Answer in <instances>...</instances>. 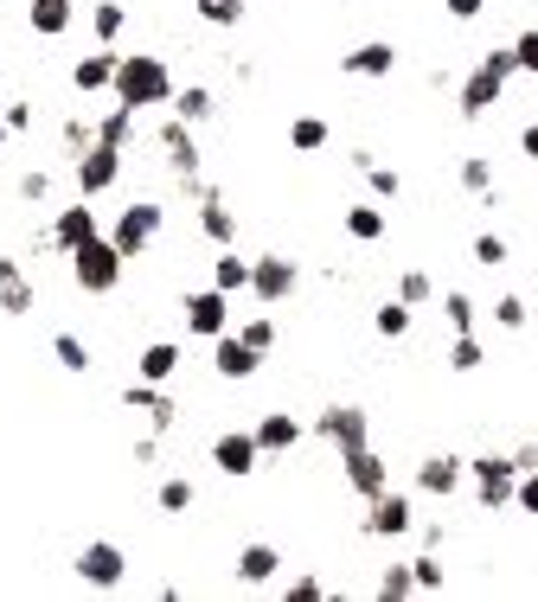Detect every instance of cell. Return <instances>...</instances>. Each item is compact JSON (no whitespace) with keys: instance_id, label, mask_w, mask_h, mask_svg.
I'll use <instances>...</instances> for the list:
<instances>
[{"instance_id":"cell-56","label":"cell","mask_w":538,"mask_h":602,"mask_svg":"<svg viewBox=\"0 0 538 602\" xmlns=\"http://www.w3.org/2000/svg\"><path fill=\"white\" fill-rule=\"evenodd\" d=\"M519 155L538 160V122H526V129H519Z\"/></svg>"},{"instance_id":"cell-8","label":"cell","mask_w":538,"mask_h":602,"mask_svg":"<svg viewBox=\"0 0 538 602\" xmlns=\"http://www.w3.org/2000/svg\"><path fill=\"white\" fill-rule=\"evenodd\" d=\"M71 174H77V193H84V199L116 193V180H123V148H102V141H90V148L71 160Z\"/></svg>"},{"instance_id":"cell-9","label":"cell","mask_w":538,"mask_h":602,"mask_svg":"<svg viewBox=\"0 0 538 602\" xmlns=\"http://www.w3.org/2000/svg\"><path fill=\"white\" fill-rule=\"evenodd\" d=\"M77 583H90V590H123V576H128V557L123 545H109V539H90V545L77 551Z\"/></svg>"},{"instance_id":"cell-10","label":"cell","mask_w":538,"mask_h":602,"mask_svg":"<svg viewBox=\"0 0 538 602\" xmlns=\"http://www.w3.org/2000/svg\"><path fill=\"white\" fill-rule=\"evenodd\" d=\"M340 474H346V487H353L359 500H379L384 487H391V462H384L372 443H365V448H346V455H340Z\"/></svg>"},{"instance_id":"cell-40","label":"cell","mask_w":538,"mask_h":602,"mask_svg":"<svg viewBox=\"0 0 538 602\" xmlns=\"http://www.w3.org/2000/svg\"><path fill=\"white\" fill-rule=\"evenodd\" d=\"M526 320H532V308H526V295H500V302H493V327H507V334H519Z\"/></svg>"},{"instance_id":"cell-1","label":"cell","mask_w":538,"mask_h":602,"mask_svg":"<svg viewBox=\"0 0 538 602\" xmlns=\"http://www.w3.org/2000/svg\"><path fill=\"white\" fill-rule=\"evenodd\" d=\"M174 71H167V58H154V52H128L123 65H116V103H128L135 116L141 109H160V103H174Z\"/></svg>"},{"instance_id":"cell-46","label":"cell","mask_w":538,"mask_h":602,"mask_svg":"<svg viewBox=\"0 0 538 602\" xmlns=\"http://www.w3.org/2000/svg\"><path fill=\"white\" fill-rule=\"evenodd\" d=\"M481 65H487V71H493L500 83H512V78H519V58H512V46H487V52H481Z\"/></svg>"},{"instance_id":"cell-15","label":"cell","mask_w":538,"mask_h":602,"mask_svg":"<svg viewBox=\"0 0 538 602\" xmlns=\"http://www.w3.org/2000/svg\"><path fill=\"white\" fill-rule=\"evenodd\" d=\"M500 97H507V83L493 78L487 65H475V71H468V78L456 83V103H461V116H468V122H481V116H487L493 103H500Z\"/></svg>"},{"instance_id":"cell-51","label":"cell","mask_w":538,"mask_h":602,"mask_svg":"<svg viewBox=\"0 0 538 602\" xmlns=\"http://www.w3.org/2000/svg\"><path fill=\"white\" fill-rule=\"evenodd\" d=\"M90 141H97V122H65V148H71V160L84 155Z\"/></svg>"},{"instance_id":"cell-26","label":"cell","mask_w":538,"mask_h":602,"mask_svg":"<svg viewBox=\"0 0 538 602\" xmlns=\"http://www.w3.org/2000/svg\"><path fill=\"white\" fill-rule=\"evenodd\" d=\"M135 372H141L148 385H167V378L179 372V346L174 341H148L141 346V359H135Z\"/></svg>"},{"instance_id":"cell-47","label":"cell","mask_w":538,"mask_h":602,"mask_svg":"<svg viewBox=\"0 0 538 602\" xmlns=\"http://www.w3.org/2000/svg\"><path fill=\"white\" fill-rule=\"evenodd\" d=\"M20 199H26V206H46V199H51V174H46V167L20 174Z\"/></svg>"},{"instance_id":"cell-13","label":"cell","mask_w":538,"mask_h":602,"mask_svg":"<svg viewBox=\"0 0 538 602\" xmlns=\"http://www.w3.org/2000/svg\"><path fill=\"white\" fill-rule=\"evenodd\" d=\"M256 462H263V448H256L251 430H225V436L212 443V468L225 474V481H244V474H256Z\"/></svg>"},{"instance_id":"cell-42","label":"cell","mask_w":538,"mask_h":602,"mask_svg":"<svg viewBox=\"0 0 538 602\" xmlns=\"http://www.w3.org/2000/svg\"><path fill=\"white\" fill-rule=\"evenodd\" d=\"M237 341L251 346V353H270V346H276V320H270V315H251L244 327H237Z\"/></svg>"},{"instance_id":"cell-19","label":"cell","mask_w":538,"mask_h":602,"mask_svg":"<svg viewBox=\"0 0 538 602\" xmlns=\"http://www.w3.org/2000/svg\"><path fill=\"white\" fill-rule=\"evenodd\" d=\"M256 366H263V353H251L237 334H218V341H212V372H218V378L244 385V378H256Z\"/></svg>"},{"instance_id":"cell-3","label":"cell","mask_w":538,"mask_h":602,"mask_svg":"<svg viewBox=\"0 0 538 602\" xmlns=\"http://www.w3.org/2000/svg\"><path fill=\"white\" fill-rule=\"evenodd\" d=\"M468 481H475L481 513H507V506H512V487H519V468H512V455L487 448V455H475V462H468Z\"/></svg>"},{"instance_id":"cell-49","label":"cell","mask_w":538,"mask_h":602,"mask_svg":"<svg viewBox=\"0 0 538 602\" xmlns=\"http://www.w3.org/2000/svg\"><path fill=\"white\" fill-rule=\"evenodd\" d=\"M365 180H372V199H398V193H404V180H398L391 167H379V160L365 167Z\"/></svg>"},{"instance_id":"cell-48","label":"cell","mask_w":538,"mask_h":602,"mask_svg":"<svg viewBox=\"0 0 538 602\" xmlns=\"http://www.w3.org/2000/svg\"><path fill=\"white\" fill-rule=\"evenodd\" d=\"M512 58H519V71H526V78H538V27H526L519 39H512Z\"/></svg>"},{"instance_id":"cell-18","label":"cell","mask_w":538,"mask_h":602,"mask_svg":"<svg viewBox=\"0 0 538 602\" xmlns=\"http://www.w3.org/2000/svg\"><path fill=\"white\" fill-rule=\"evenodd\" d=\"M116 65H123V58L109 52V46H102V52H84L71 65V90H77V97H102V90H116Z\"/></svg>"},{"instance_id":"cell-22","label":"cell","mask_w":538,"mask_h":602,"mask_svg":"<svg viewBox=\"0 0 538 602\" xmlns=\"http://www.w3.org/2000/svg\"><path fill=\"white\" fill-rule=\"evenodd\" d=\"M251 436H256V448H263V455H288V448L302 443V417H288V411H263Z\"/></svg>"},{"instance_id":"cell-6","label":"cell","mask_w":538,"mask_h":602,"mask_svg":"<svg viewBox=\"0 0 538 602\" xmlns=\"http://www.w3.org/2000/svg\"><path fill=\"white\" fill-rule=\"evenodd\" d=\"M314 436L346 455V448H365V443H372V417H365V404H327V411L314 417Z\"/></svg>"},{"instance_id":"cell-11","label":"cell","mask_w":538,"mask_h":602,"mask_svg":"<svg viewBox=\"0 0 538 602\" xmlns=\"http://www.w3.org/2000/svg\"><path fill=\"white\" fill-rule=\"evenodd\" d=\"M372 513H365V532L372 539H404V532H417V506H410V494H398V487H384L379 500H365Z\"/></svg>"},{"instance_id":"cell-5","label":"cell","mask_w":538,"mask_h":602,"mask_svg":"<svg viewBox=\"0 0 538 602\" xmlns=\"http://www.w3.org/2000/svg\"><path fill=\"white\" fill-rule=\"evenodd\" d=\"M295 288H302V269H295V257H282V250H263V257H251V295L263 302V308H282Z\"/></svg>"},{"instance_id":"cell-53","label":"cell","mask_w":538,"mask_h":602,"mask_svg":"<svg viewBox=\"0 0 538 602\" xmlns=\"http://www.w3.org/2000/svg\"><path fill=\"white\" fill-rule=\"evenodd\" d=\"M449 7V20H481L487 13V0H442Z\"/></svg>"},{"instance_id":"cell-2","label":"cell","mask_w":538,"mask_h":602,"mask_svg":"<svg viewBox=\"0 0 538 602\" xmlns=\"http://www.w3.org/2000/svg\"><path fill=\"white\" fill-rule=\"evenodd\" d=\"M123 269H128V257L109 244V231L71 250V283L84 288V295H116V288H123Z\"/></svg>"},{"instance_id":"cell-43","label":"cell","mask_w":538,"mask_h":602,"mask_svg":"<svg viewBox=\"0 0 538 602\" xmlns=\"http://www.w3.org/2000/svg\"><path fill=\"white\" fill-rule=\"evenodd\" d=\"M430 295H436V283L423 276V269H404V276H398V302H410V308H423Z\"/></svg>"},{"instance_id":"cell-14","label":"cell","mask_w":538,"mask_h":602,"mask_svg":"<svg viewBox=\"0 0 538 602\" xmlns=\"http://www.w3.org/2000/svg\"><path fill=\"white\" fill-rule=\"evenodd\" d=\"M461 481H468V462H461V455H423V462H417V494L456 500Z\"/></svg>"},{"instance_id":"cell-4","label":"cell","mask_w":538,"mask_h":602,"mask_svg":"<svg viewBox=\"0 0 538 602\" xmlns=\"http://www.w3.org/2000/svg\"><path fill=\"white\" fill-rule=\"evenodd\" d=\"M160 225H167V211L154 206V199H135V206H123V218L109 225V244H116L123 257H148Z\"/></svg>"},{"instance_id":"cell-55","label":"cell","mask_w":538,"mask_h":602,"mask_svg":"<svg viewBox=\"0 0 538 602\" xmlns=\"http://www.w3.org/2000/svg\"><path fill=\"white\" fill-rule=\"evenodd\" d=\"M512 468H519V474L538 468V443H519V448H512Z\"/></svg>"},{"instance_id":"cell-39","label":"cell","mask_w":538,"mask_h":602,"mask_svg":"<svg viewBox=\"0 0 538 602\" xmlns=\"http://www.w3.org/2000/svg\"><path fill=\"white\" fill-rule=\"evenodd\" d=\"M379 596H384V602H404V596H417V576H410V564H384V576H379Z\"/></svg>"},{"instance_id":"cell-36","label":"cell","mask_w":538,"mask_h":602,"mask_svg":"<svg viewBox=\"0 0 538 602\" xmlns=\"http://www.w3.org/2000/svg\"><path fill=\"white\" fill-rule=\"evenodd\" d=\"M456 180H461V193H475V199H487V193H493V167H487L481 155H468L456 167Z\"/></svg>"},{"instance_id":"cell-25","label":"cell","mask_w":538,"mask_h":602,"mask_svg":"<svg viewBox=\"0 0 538 602\" xmlns=\"http://www.w3.org/2000/svg\"><path fill=\"white\" fill-rule=\"evenodd\" d=\"M276 571H282V551L276 545H263V539H256V545H244L237 551V583H276Z\"/></svg>"},{"instance_id":"cell-33","label":"cell","mask_w":538,"mask_h":602,"mask_svg":"<svg viewBox=\"0 0 538 602\" xmlns=\"http://www.w3.org/2000/svg\"><path fill=\"white\" fill-rule=\"evenodd\" d=\"M340 225H346V237H353V244H379V237H384V211L379 206H346V218H340Z\"/></svg>"},{"instance_id":"cell-29","label":"cell","mask_w":538,"mask_h":602,"mask_svg":"<svg viewBox=\"0 0 538 602\" xmlns=\"http://www.w3.org/2000/svg\"><path fill=\"white\" fill-rule=\"evenodd\" d=\"M212 109H218V97H212L205 83H186V90H174V116H179V122H193V129H199V122H212Z\"/></svg>"},{"instance_id":"cell-32","label":"cell","mask_w":538,"mask_h":602,"mask_svg":"<svg viewBox=\"0 0 538 602\" xmlns=\"http://www.w3.org/2000/svg\"><path fill=\"white\" fill-rule=\"evenodd\" d=\"M327 122H321V116H295V122H288V148H295V155H321V148H327Z\"/></svg>"},{"instance_id":"cell-54","label":"cell","mask_w":538,"mask_h":602,"mask_svg":"<svg viewBox=\"0 0 538 602\" xmlns=\"http://www.w3.org/2000/svg\"><path fill=\"white\" fill-rule=\"evenodd\" d=\"M0 116H7V129H13V135H20V129H32V103H7Z\"/></svg>"},{"instance_id":"cell-24","label":"cell","mask_w":538,"mask_h":602,"mask_svg":"<svg viewBox=\"0 0 538 602\" xmlns=\"http://www.w3.org/2000/svg\"><path fill=\"white\" fill-rule=\"evenodd\" d=\"M199 231H205V244H218V250H231V244H237V218H231V206L218 199V186L199 199Z\"/></svg>"},{"instance_id":"cell-44","label":"cell","mask_w":538,"mask_h":602,"mask_svg":"<svg viewBox=\"0 0 538 602\" xmlns=\"http://www.w3.org/2000/svg\"><path fill=\"white\" fill-rule=\"evenodd\" d=\"M199 20L205 27H237L244 20V0H199Z\"/></svg>"},{"instance_id":"cell-34","label":"cell","mask_w":538,"mask_h":602,"mask_svg":"<svg viewBox=\"0 0 538 602\" xmlns=\"http://www.w3.org/2000/svg\"><path fill=\"white\" fill-rule=\"evenodd\" d=\"M372 327H379V341H404V334H410V302H398V295H391L379 315H372Z\"/></svg>"},{"instance_id":"cell-50","label":"cell","mask_w":538,"mask_h":602,"mask_svg":"<svg viewBox=\"0 0 538 602\" xmlns=\"http://www.w3.org/2000/svg\"><path fill=\"white\" fill-rule=\"evenodd\" d=\"M512 506L538 520V468H526V474H519V487H512Z\"/></svg>"},{"instance_id":"cell-52","label":"cell","mask_w":538,"mask_h":602,"mask_svg":"<svg viewBox=\"0 0 538 602\" xmlns=\"http://www.w3.org/2000/svg\"><path fill=\"white\" fill-rule=\"evenodd\" d=\"M321 596H327L321 576H295V583H288V602H321Z\"/></svg>"},{"instance_id":"cell-7","label":"cell","mask_w":538,"mask_h":602,"mask_svg":"<svg viewBox=\"0 0 538 602\" xmlns=\"http://www.w3.org/2000/svg\"><path fill=\"white\" fill-rule=\"evenodd\" d=\"M179 315H186V334H193V341H218V334H231V295L225 288H193V295L179 302Z\"/></svg>"},{"instance_id":"cell-16","label":"cell","mask_w":538,"mask_h":602,"mask_svg":"<svg viewBox=\"0 0 538 602\" xmlns=\"http://www.w3.org/2000/svg\"><path fill=\"white\" fill-rule=\"evenodd\" d=\"M39 308V288H32V276L20 269V257H0V315L20 320Z\"/></svg>"},{"instance_id":"cell-27","label":"cell","mask_w":538,"mask_h":602,"mask_svg":"<svg viewBox=\"0 0 538 602\" xmlns=\"http://www.w3.org/2000/svg\"><path fill=\"white\" fill-rule=\"evenodd\" d=\"M212 288H225V295H251V257L218 250V257H212Z\"/></svg>"},{"instance_id":"cell-35","label":"cell","mask_w":538,"mask_h":602,"mask_svg":"<svg viewBox=\"0 0 538 602\" xmlns=\"http://www.w3.org/2000/svg\"><path fill=\"white\" fill-rule=\"evenodd\" d=\"M51 359L65 372H90V346L77 341V334H51Z\"/></svg>"},{"instance_id":"cell-20","label":"cell","mask_w":538,"mask_h":602,"mask_svg":"<svg viewBox=\"0 0 538 602\" xmlns=\"http://www.w3.org/2000/svg\"><path fill=\"white\" fill-rule=\"evenodd\" d=\"M123 404H128V411H148L154 436H167V430L179 423V404H174L167 392H160V385H148V378H141V385H128V392H123Z\"/></svg>"},{"instance_id":"cell-17","label":"cell","mask_w":538,"mask_h":602,"mask_svg":"<svg viewBox=\"0 0 538 602\" xmlns=\"http://www.w3.org/2000/svg\"><path fill=\"white\" fill-rule=\"evenodd\" d=\"M160 148H167V167H174L179 180H199V141H193V122H160V135H154Z\"/></svg>"},{"instance_id":"cell-31","label":"cell","mask_w":538,"mask_h":602,"mask_svg":"<svg viewBox=\"0 0 538 602\" xmlns=\"http://www.w3.org/2000/svg\"><path fill=\"white\" fill-rule=\"evenodd\" d=\"M193 500H199V487H193L186 474H167V481L154 487V506H160V513H193Z\"/></svg>"},{"instance_id":"cell-30","label":"cell","mask_w":538,"mask_h":602,"mask_svg":"<svg viewBox=\"0 0 538 602\" xmlns=\"http://www.w3.org/2000/svg\"><path fill=\"white\" fill-rule=\"evenodd\" d=\"M123 27H128V7H123V0H97V7H90V32H97V46H116V39H123Z\"/></svg>"},{"instance_id":"cell-41","label":"cell","mask_w":538,"mask_h":602,"mask_svg":"<svg viewBox=\"0 0 538 602\" xmlns=\"http://www.w3.org/2000/svg\"><path fill=\"white\" fill-rule=\"evenodd\" d=\"M410 576H417V590H423V596H436V590L449 583V571H442V557H430V551H423V557H410Z\"/></svg>"},{"instance_id":"cell-45","label":"cell","mask_w":538,"mask_h":602,"mask_svg":"<svg viewBox=\"0 0 538 602\" xmlns=\"http://www.w3.org/2000/svg\"><path fill=\"white\" fill-rule=\"evenodd\" d=\"M475 263H481V269H500V263H507V237L481 231V237H475Z\"/></svg>"},{"instance_id":"cell-23","label":"cell","mask_w":538,"mask_h":602,"mask_svg":"<svg viewBox=\"0 0 538 602\" xmlns=\"http://www.w3.org/2000/svg\"><path fill=\"white\" fill-rule=\"evenodd\" d=\"M26 27L39 39H65L77 27V0H26Z\"/></svg>"},{"instance_id":"cell-37","label":"cell","mask_w":538,"mask_h":602,"mask_svg":"<svg viewBox=\"0 0 538 602\" xmlns=\"http://www.w3.org/2000/svg\"><path fill=\"white\" fill-rule=\"evenodd\" d=\"M487 366V346L475 341V334H456V346H449V372H481Z\"/></svg>"},{"instance_id":"cell-57","label":"cell","mask_w":538,"mask_h":602,"mask_svg":"<svg viewBox=\"0 0 538 602\" xmlns=\"http://www.w3.org/2000/svg\"><path fill=\"white\" fill-rule=\"evenodd\" d=\"M7 135H13V129H7V116H0V148H7Z\"/></svg>"},{"instance_id":"cell-38","label":"cell","mask_w":538,"mask_h":602,"mask_svg":"<svg viewBox=\"0 0 538 602\" xmlns=\"http://www.w3.org/2000/svg\"><path fill=\"white\" fill-rule=\"evenodd\" d=\"M442 320H449L456 334H475V295H461V288H449V295H442Z\"/></svg>"},{"instance_id":"cell-28","label":"cell","mask_w":538,"mask_h":602,"mask_svg":"<svg viewBox=\"0 0 538 602\" xmlns=\"http://www.w3.org/2000/svg\"><path fill=\"white\" fill-rule=\"evenodd\" d=\"M97 141L102 148H128V141H135V109L128 103H109L97 116Z\"/></svg>"},{"instance_id":"cell-21","label":"cell","mask_w":538,"mask_h":602,"mask_svg":"<svg viewBox=\"0 0 538 602\" xmlns=\"http://www.w3.org/2000/svg\"><path fill=\"white\" fill-rule=\"evenodd\" d=\"M340 71H346V78H391V71H398V46L365 39V46H353V52L340 58Z\"/></svg>"},{"instance_id":"cell-12","label":"cell","mask_w":538,"mask_h":602,"mask_svg":"<svg viewBox=\"0 0 538 602\" xmlns=\"http://www.w3.org/2000/svg\"><path fill=\"white\" fill-rule=\"evenodd\" d=\"M90 237H102V231H97V206H90V199H77V206H58V218H51L46 244L71 257L77 244H90Z\"/></svg>"}]
</instances>
